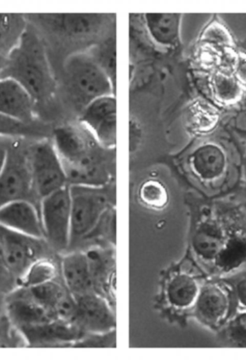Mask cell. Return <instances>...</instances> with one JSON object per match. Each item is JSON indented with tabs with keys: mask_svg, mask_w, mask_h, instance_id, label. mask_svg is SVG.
Listing matches in <instances>:
<instances>
[{
	"mask_svg": "<svg viewBox=\"0 0 246 360\" xmlns=\"http://www.w3.org/2000/svg\"><path fill=\"white\" fill-rule=\"evenodd\" d=\"M190 234V255L211 278L215 259L232 233L245 223L242 202L233 199L197 201Z\"/></svg>",
	"mask_w": 246,
	"mask_h": 360,
	"instance_id": "7a4b0ae2",
	"label": "cell"
},
{
	"mask_svg": "<svg viewBox=\"0 0 246 360\" xmlns=\"http://www.w3.org/2000/svg\"><path fill=\"white\" fill-rule=\"evenodd\" d=\"M208 278L191 256L185 266L173 273L167 283L165 295L170 306L179 313L189 316L201 288Z\"/></svg>",
	"mask_w": 246,
	"mask_h": 360,
	"instance_id": "7c38bea8",
	"label": "cell"
},
{
	"mask_svg": "<svg viewBox=\"0 0 246 360\" xmlns=\"http://www.w3.org/2000/svg\"><path fill=\"white\" fill-rule=\"evenodd\" d=\"M15 138L0 136V174L6 164L11 147Z\"/></svg>",
	"mask_w": 246,
	"mask_h": 360,
	"instance_id": "1f68e13d",
	"label": "cell"
},
{
	"mask_svg": "<svg viewBox=\"0 0 246 360\" xmlns=\"http://www.w3.org/2000/svg\"><path fill=\"white\" fill-rule=\"evenodd\" d=\"M36 104L31 94L11 78H0V114L24 124H35Z\"/></svg>",
	"mask_w": 246,
	"mask_h": 360,
	"instance_id": "2e32d148",
	"label": "cell"
},
{
	"mask_svg": "<svg viewBox=\"0 0 246 360\" xmlns=\"http://www.w3.org/2000/svg\"><path fill=\"white\" fill-rule=\"evenodd\" d=\"M52 142L63 163L69 185H107L109 175L97 146L100 145L86 128H57Z\"/></svg>",
	"mask_w": 246,
	"mask_h": 360,
	"instance_id": "3957f363",
	"label": "cell"
},
{
	"mask_svg": "<svg viewBox=\"0 0 246 360\" xmlns=\"http://www.w3.org/2000/svg\"><path fill=\"white\" fill-rule=\"evenodd\" d=\"M216 334L218 341L225 347L246 348V310L237 309Z\"/></svg>",
	"mask_w": 246,
	"mask_h": 360,
	"instance_id": "7402d4cb",
	"label": "cell"
},
{
	"mask_svg": "<svg viewBox=\"0 0 246 360\" xmlns=\"http://www.w3.org/2000/svg\"><path fill=\"white\" fill-rule=\"evenodd\" d=\"M76 324L89 334H105L116 330V316L106 299L97 292L75 297Z\"/></svg>",
	"mask_w": 246,
	"mask_h": 360,
	"instance_id": "5bb4252c",
	"label": "cell"
},
{
	"mask_svg": "<svg viewBox=\"0 0 246 360\" xmlns=\"http://www.w3.org/2000/svg\"><path fill=\"white\" fill-rule=\"evenodd\" d=\"M212 93L217 104L232 107L242 99L244 89L233 74L218 70L212 77Z\"/></svg>",
	"mask_w": 246,
	"mask_h": 360,
	"instance_id": "44dd1931",
	"label": "cell"
},
{
	"mask_svg": "<svg viewBox=\"0 0 246 360\" xmlns=\"http://www.w3.org/2000/svg\"><path fill=\"white\" fill-rule=\"evenodd\" d=\"M116 343V330L105 334H90L74 343L75 347H112Z\"/></svg>",
	"mask_w": 246,
	"mask_h": 360,
	"instance_id": "f1b7e54d",
	"label": "cell"
},
{
	"mask_svg": "<svg viewBox=\"0 0 246 360\" xmlns=\"http://www.w3.org/2000/svg\"><path fill=\"white\" fill-rule=\"evenodd\" d=\"M188 170L204 198L221 200L240 192L245 165L228 137L209 134L188 155Z\"/></svg>",
	"mask_w": 246,
	"mask_h": 360,
	"instance_id": "6da1fadb",
	"label": "cell"
},
{
	"mask_svg": "<svg viewBox=\"0 0 246 360\" xmlns=\"http://www.w3.org/2000/svg\"><path fill=\"white\" fill-rule=\"evenodd\" d=\"M0 78L19 82L31 94L36 106L53 94L54 80L45 45L29 22L19 45L7 58Z\"/></svg>",
	"mask_w": 246,
	"mask_h": 360,
	"instance_id": "277c9868",
	"label": "cell"
},
{
	"mask_svg": "<svg viewBox=\"0 0 246 360\" xmlns=\"http://www.w3.org/2000/svg\"><path fill=\"white\" fill-rule=\"evenodd\" d=\"M6 62L7 58L3 57L2 55L0 54V73H1L3 70L4 69Z\"/></svg>",
	"mask_w": 246,
	"mask_h": 360,
	"instance_id": "d6a6232c",
	"label": "cell"
},
{
	"mask_svg": "<svg viewBox=\"0 0 246 360\" xmlns=\"http://www.w3.org/2000/svg\"><path fill=\"white\" fill-rule=\"evenodd\" d=\"M0 226L44 238L40 209L29 201H16L0 208Z\"/></svg>",
	"mask_w": 246,
	"mask_h": 360,
	"instance_id": "e0dca14e",
	"label": "cell"
},
{
	"mask_svg": "<svg viewBox=\"0 0 246 360\" xmlns=\"http://www.w3.org/2000/svg\"><path fill=\"white\" fill-rule=\"evenodd\" d=\"M181 17L177 13H148L144 15V22L154 42L172 48L179 42Z\"/></svg>",
	"mask_w": 246,
	"mask_h": 360,
	"instance_id": "d6986e66",
	"label": "cell"
},
{
	"mask_svg": "<svg viewBox=\"0 0 246 360\" xmlns=\"http://www.w3.org/2000/svg\"><path fill=\"white\" fill-rule=\"evenodd\" d=\"M221 279L231 288L237 309L246 310V269L243 268Z\"/></svg>",
	"mask_w": 246,
	"mask_h": 360,
	"instance_id": "4316f807",
	"label": "cell"
},
{
	"mask_svg": "<svg viewBox=\"0 0 246 360\" xmlns=\"http://www.w3.org/2000/svg\"><path fill=\"white\" fill-rule=\"evenodd\" d=\"M233 75L244 87L246 86V53L239 52L235 60Z\"/></svg>",
	"mask_w": 246,
	"mask_h": 360,
	"instance_id": "4dcf8cb0",
	"label": "cell"
},
{
	"mask_svg": "<svg viewBox=\"0 0 246 360\" xmlns=\"http://www.w3.org/2000/svg\"><path fill=\"white\" fill-rule=\"evenodd\" d=\"M64 285L74 296L97 292L87 252H73L62 261Z\"/></svg>",
	"mask_w": 246,
	"mask_h": 360,
	"instance_id": "ac0fdd59",
	"label": "cell"
},
{
	"mask_svg": "<svg viewBox=\"0 0 246 360\" xmlns=\"http://www.w3.org/2000/svg\"><path fill=\"white\" fill-rule=\"evenodd\" d=\"M71 202L69 186L55 191L43 198L40 214L44 239L55 251L69 248Z\"/></svg>",
	"mask_w": 246,
	"mask_h": 360,
	"instance_id": "30bf717a",
	"label": "cell"
},
{
	"mask_svg": "<svg viewBox=\"0 0 246 360\" xmlns=\"http://www.w3.org/2000/svg\"><path fill=\"white\" fill-rule=\"evenodd\" d=\"M7 310L12 321L22 330L57 320L33 297L27 288L23 287H16L10 292Z\"/></svg>",
	"mask_w": 246,
	"mask_h": 360,
	"instance_id": "9a60e30c",
	"label": "cell"
},
{
	"mask_svg": "<svg viewBox=\"0 0 246 360\" xmlns=\"http://www.w3.org/2000/svg\"><path fill=\"white\" fill-rule=\"evenodd\" d=\"M17 286V281L8 269L0 247V290L11 292Z\"/></svg>",
	"mask_w": 246,
	"mask_h": 360,
	"instance_id": "f546056e",
	"label": "cell"
},
{
	"mask_svg": "<svg viewBox=\"0 0 246 360\" xmlns=\"http://www.w3.org/2000/svg\"><path fill=\"white\" fill-rule=\"evenodd\" d=\"M80 121L104 148L112 149L117 141V105L112 95L100 97L83 108Z\"/></svg>",
	"mask_w": 246,
	"mask_h": 360,
	"instance_id": "4fadbf2b",
	"label": "cell"
},
{
	"mask_svg": "<svg viewBox=\"0 0 246 360\" xmlns=\"http://www.w3.org/2000/svg\"><path fill=\"white\" fill-rule=\"evenodd\" d=\"M58 269L49 258L35 262L17 283L18 287L32 288L57 279Z\"/></svg>",
	"mask_w": 246,
	"mask_h": 360,
	"instance_id": "603a6c76",
	"label": "cell"
},
{
	"mask_svg": "<svg viewBox=\"0 0 246 360\" xmlns=\"http://www.w3.org/2000/svg\"><path fill=\"white\" fill-rule=\"evenodd\" d=\"M65 73L71 96L83 108L100 97L113 94V79L95 59L86 55L71 58Z\"/></svg>",
	"mask_w": 246,
	"mask_h": 360,
	"instance_id": "52a82bcc",
	"label": "cell"
},
{
	"mask_svg": "<svg viewBox=\"0 0 246 360\" xmlns=\"http://www.w3.org/2000/svg\"><path fill=\"white\" fill-rule=\"evenodd\" d=\"M236 310L234 295L229 285L223 279L208 278L189 316L217 333Z\"/></svg>",
	"mask_w": 246,
	"mask_h": 360,
	"instance_id": "ba28073f",
	"label": "cell"
},
{
	"mask_svg": "<svg viewBox=\"0 0 246 360\" xmlns=\"http://www.w3.org/2000/svg\"><path fill=\"white\" fill-rule=\"evenodd\" d=\"M29 20L26 15L0 13V54L8 58L19 45Z\"/></svg>",
	"mask_w": 246,
	"mask_h": 360,
	"instance_id": "ffe728a7",
	"label": "cell"
},
{
	"mask_svg": "<svg viewBox=\"0 0 246 360\" xmlns=\"http://www.w3.org/2000/svg\"><path fill=\"white\" fill-rule=\"evenodd\" d=\"M140 199L150 209L162 210L169 202V193L161 183L151 180L145 182L140 189Z\"/></svg>",
	"mask_w": 246,
	"mask_h": 360,
	"instance_id": "484cf974",
	"label": "cell"
},
{
	"mask_svg": "<svg viewBox=\"0 0 246 360\" xmlns=\"http://www.w3.org/2000/svg\"><path fill=\"white\" fill-rule=\"evenodd\" d=\"M29 160L33 188L40 201L69 185L63 163L52 141L46 138L34 140Z\"/></svg>",
	"mask_w": 246,
	"mask_h": 360,
	"instance_id": "9c48e42d",
	"label": "cell"
},
{
	"mask_svg": "<svg viewBox=\"0 0 246 360\" xmlns=\"http://www.w3.org/2000/svg\"><path fill=\"white\" fill-rule=\"evenodd\" d=\"M49 245L44 238L20 233L0 226V247L6 264L17 283L35 262L46 257Z\"/></svg>",
	"mask_w": 246,
	"mask_h": 360,
	"instance_id": "8fae6325",
	"label": "cell"
},
{
	"mask_svg": "<svg viewBox=\"0 0 246 360\" xmlns=\"http://www.w3.org/2000/svg\"><path fill=\"white\" fill-rule=\"evenodd\" d=\"M34 140L15 138L11 147L6 164L0 174V208L26 200L40 209L41 201L33 188L29 160L30 146Z\"/></svg>",
	"mask_w": 246,
	"mask_h": 360,
	"instance_id": "5b68a950",
	"label": "cell"
},
{
	"mask_svg": "<svg viewBox=\"0 0 246 360\" xmlns=\"http://www.w3.org/2000/svg\"><path fill=\"white\" fill-rule=\"evenodd\" d=\"M24 288V287H23ZM41 306L54 315V310L69 292L56 280L32 288H26ZM55 316V315H54Z\"/></svg>",
	"mask_w": 246,
	"mask_h": 360,
	"instance_id": "cb8c5ba5",
	"label": "cell"
},
{
	"mask_svg": "<svg viewBox=\"0 0 246 360\" xmlns=\"http://www.w3.org/2000/svg\"><path fill=\"white\" fill-rule=\"evenodd\" d=\"M203 37L205 40L210 43L230 46L233 45V39L228 31L225 26L217 21L208 26Z\"/></svg>",
	"mask_w": 246,
	"mask_h": 360,
	"instance_id": "83f0119b",
	"label": "cell"
},
{
	"mask_svg": "<svg viewBox=\"0 0 246 360\" xmlns=\"http://www.w3.org/2000/svg\"><path fill=\"white\" fill-rule=\"evenodd\" d=\"M69 186L71 202L70 248L95 231L111 208V198L106 186Z\"/></svg>",
	"mask_w": 246,
	"mask_h": 360,
	"instance_id": "8992f818",
	"label": "cell"
},
{
	"mask_svg": "<svg viewBox=\"0 0 246 360\" xmlns=\"http://www.w3.org/2000/svg\"><path fill=\"white\" fill-rule=\"evenodd\" d=\"M0 136L27 139H42V130L38 123L24 124L0 114Z\"/></svg>",
	"mask_w": 246,
	"mask_h": 360,
	"instance_id": "d4e9b609",
	"label": "cell"
},
{
	"mask_svg": "<svg viewBox=\"0 0 246 360\" xmlns=\"http://www.w3.org/2000/svg\"><path fill=\"white\" fill-rule=\"evenodd\" d=\"M245 188V195H246V162H245V168H244V183H243V186ZM242 204H243V206L246 210V200L245 202H242Z\"/></svg>",
	"mask_w": 246,
	"mask_h": 360,
	"instance_id": "836d02e7",
	"label": "cell"
}]
</instances>
